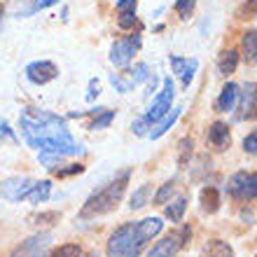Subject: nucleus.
Returning <instances> with one entry per match:
<instances>
[{"label": "nucleus", "instance_id": "1", "mask_svg": "<svg viewBox=\"0 0 257 257\" xmlns=\"http://www.w3.org/2000/svg\"><path fill=\"white\" fill-rule=\"evenodd\" d=\"M24 141L40 152V164L45 169H54L66 157L80 155L82 148L75 141L63 117L47 110L26 108L19 117Z\"/></svg>", "mask_w": 257, "mask_h": 257}, {"label": "nucleus", "instance_id": "2", "mask_svg": "<svg viewBox=\"0 0 257 257\" xmlns=\"http://www.w3.org/2000/svg\"><path fill=\"white\" fill-rule=\"evenodd\" d=\"M164 229L162 217H145L138 222H126L112 231L105 252L108 257H141L145 245Z\"/></svg>", "mask_w": 257, "mask_h": 257}, {"label": "nucleus", "instance_id": "3", "mask_svg": "<svg viewBox=\"0 0 257 257\" xmlns=\"http://www.w3.org/2000/svg\"><path fill=\"white\" fill-rule=\"evenodd\" d=\"M126 185H128V171H124L122 176H117L115 180L105 183L101 190L89 196L87 201H84V206H82V210H80V217L82 220H89V217L105 215V213H110V210H115L117 203L122 201Z\"/></svg>", "mask_w": 257, "mask_h": 257}, {"label": "nucleus", "instance_id": "4", "mask_svg": "<svg viewBox=\"0 0 257 257\" xmlns=\"http://www.w3.org/2000/svg\"><path fill=\"white\" fill-rule=\"evenodd\" d=\"M190 236H192L190 227H180V229L171 231L162 241H157V245H152V250L148 252V257H176L187 245Z\"/></svg>", "mask_w": 257, "mask_h": 257}, {"label": "nucleus", "instance_id": "5", "mask_svg": "<svg viewBox=\"0 0 257 257\" xmlns=\"http://www.w3.org/2000/svg\"><path fill=\"white\" fill-rule=\"evenodd\" d=\"M227 192L236 201H255L257 199V173H248V171L234 173L229 185H227Z\"/></svg>", "mask_w": 257, "mask_h": 257}, {"label": "nucleus", "instance_id": "6", "mask_svg": "<svg viewBox=\"0 0 257 257\" xmlns=\"http://www.w3.org/2000/svg\"><path fill=\"white\" fill-rule=\"evenodd\" d=\"M173 94H176V89H173V82H171V77H166V80H164L162 91H159V96L155 98V103L150 105V110L145 112V117H143V122L148 124L150 128H152V124L159 122L164 115H169V112H171Z\"/></svg>", "mask_w": 257, "mask_h": 257}, {"label": "nucleus", "instance_id": "7", "mask_svg": "<svg viewBox=\"0 0 257 257\" xmlns=\"http://www.w3.org/2000/svg\"><path fill=\"white\" fill-rule=\"evenodd\" d=\"M49 245H52V231H40V234H33L26 241H21L10 257H45Z\"/></svg>", "mask_w": 257, "mask_h": 257}, {"label": "nucleus", "instance_id": "8", "mask_svg": "<svg viewBox=\"0 0 257 257\" xmlns=\"http://www.w3.org/2000/svg\"><path fill=\"white\" fill-rule=\"evenodd\" d=\"M33 183L35 180H31V178H7L0 183V196L7 201H21V199H26Z\"/></svg>", "mask_w": 257, "mask_h": 257}, {"label": "nucleus", "instance_id": "9", "mask_svg": "<svg viewBox=\"0 0 257 257\" xmlns=\"http://www.w3.org/2000/svg\"><path fill=\"white\" fill-rule=\"evenodd\" d=\"M141 47V38L134 35V38H124V40H117L112 45V52H110V61L115 63V66L124 68L131 59H134L136 49Z\"/></svg>", "mask_w": 257, "mask_h": 257}, {"label": "nucleus", "instance_id": "10", "mask_svg": "<svg viewBox=\"0 0 257 257\" xmlns=\"http://www.w3.org/2000/svg\"><path fill=\"white\" fill-rule=\"evenodd\" d=\"M241 94L238 103V119H257V82H248Z\"/></svg>", "mask_w": 257, "mask_h": 257}, {"label": "nucleus", "instance_id": "11", "mask_svg": "<svg viewBox=\"0 0 257 257\" xmlns=\"http://www.w3.org/2000/svg\"><path fill=\"white\" fill-rule=\"evenodd\" d=\"M56 75H59V68L52 61H33L26 68V77L33 84H47V82L56 80Z\"/></svg>", "mask_w": 257, "mask_h": 257}, {"label": "nucleus", "instance_id": "12", "mask_svg": "<svg viewBox=\"0 0 257 257\" xmlns=\"http://www.w3.org/2000/svg\"><path fill=\"white\" fill-rule=\"evenodd\" d=\"M171 68L180 77L183 87H190L192 77H194L196 68H199V61L196 59H183V56H171Z\"/></svg>", "mask_w": 257, "mask_h": 257}, {"label": "nucleus", "instance_id": "13", "mask_svg": "<svg viewBox=\"0 0 257 257\" xmlns=\"http://www.w3.org/2000/svg\"><path fill=\"white\" fill-rule=\"evenodd\" d=\"M208 143L213 148L217 150H227L231 143V134H229V126L224 122H213L208 128Z\"/></svg>", "mask_w": 257, "mask_h": 257}, {"label": "nucleus", "instance_id": "14", "mask_svg": "<svg viewBox=\"0 0 257 257\" xmlns=\"http://www.w3.org/2000/svg\"><path fill=\"white\" fill-rule=\"evenodd\" d=\"M236 98H238V84L227 82L222 87V91H220V96H217L215 110L217 112H229V110H234V105H236Z\"/></svg>", "mask_w": 257, "mask_h": 257}, {"label": "nucleus", "instance_id": "15", "mask_svg": "<svg viewBox=\"0 0 257 257\" xmlns=\"http://www.w3.org/2000/svg\"><path fill=\"white\" fill-rule=\"evenodd\" d=\"M180 112H183V108H173V110L169 112V115H164L157 124H152V128L148 131V136L152 138V141H155V138H162V136L166 134V131H169V128L173 126V124H176V119L180 117Z\"/></svg>", "mask_w": 257, "mask_h": 257}, {"label": "nucleus", "instance_id": "16", "mask_svg": "<svg viewBox=\"0 0 257 257\" xmlns=\"http://www.w3.org/2000/svg\"><path fill=\"white\" fill-rule=\"evenodd\" d=\"M241 52H243V61L245 63H257V28H250L243 33L241 40Z\"/></svg>", "mask_w": 257, "mask_h": 257}, {"label": "nucleus", "instance_id": "17", "mask_svg": "<svg viewBox=\"0 0 257 257\" xmlns=\"http://www.w3.org/2000/svg\"><path fill=\"white\" fill-rule=\"evenodd\" d=\"M236 66H238V52L236 49H224L220 59H217V70L220 75L229 77L231 73H236Z\"/></svg>", "mask_w": 257, "mask_h": 257}, {"label": "nucleus", "instance_id": "18", "mask_svg": "<svg viewBox=\"0 0 257 257\" xmlns=\"http://www.w3.org/2000/svg\"><path fill=\"white\" fill-rule=\"evenodd\" d=\"M199 201H201L203 213H217L220 210V192L215 187H203L201 194H199Z\"/></svg>", "mask_w": 257, "mask_h": 257}, {"label": "nucleus", "instance_id": "19", "mask_svg": "<svg viewBox=\"0 0 257 257\" xmlns=\"http://www.w3.org/2000/svg\"><path fill=\"white\" fill-rule=\"evenodd\" d=\"M49 192H52V183L49 180H40V183H33V187L28 190L26 199L24 201H31V203H42L49 199Z\"/></svg>", "mask_w": 257, "mask_h": 257}, {"label": "nucleus", "instance_id": "20", "mask_svg": "<svg viewBox=\"0 0 257 257\" xmlns=\"http://www.w3.org/2000/svg\"><path fill=\"white\" fill-rule=\"evenodd\" d=\"M185 208H187V199H185V196H178L171 206H166V217H169L171 222H180L185 215Z\"/></svg>", "mask_w": 257, "mask_h": 257}, {"label": "nucleus", "instance_id": "21", "mask_svg": "<svg viewBox=\"0 0 257 257\" xmlns=\"http://www.w3.org/2000/svg\"><path fill=\"white\" fill-rule=\"evenodd\" d=\"M208 257H234V248H231L227 241H210L208 243Z\"/></svg>", "mask_w": 257, "mask_h": 257}, {"label": "nucleus", "instance_id": "22", "mask_svg": "<svg viewBox=\"0 0 257 257\" xmlns=\"http://www.w3.org/2000/svg\"><path fill=\"white\" fill-rule=\"evenodd\" d=\"M148 196H150V185H141L138 190L134 192V196H131V210H138V208H143L145 203H148Z\"/></svg>", "mask_w": 257, "mask_h": 257}, {"label": "nucleus", "instance_id": "23", "mask_svg": "<svg viewBox=\"0 0 257 257\" xmlns=\"http://www.w3.org/2000/svg\"><path fill=\"white\" fill-rule=\"evenodd\" d=\"M192 148H194V143H192V138H183V141L178 143V164H180V166H185V164L190 162V157H192Z\"/></svg>", "mask_w": 257, "mask_h": 257}, {"label": "nucleus", "instance_id": "24", "mask_svg": "<svg viewBox=\"0 0 257 257\" xmlns=\"http://www.w3.org/2000/svg\"><path fill=\"white\" fill-rule=\"evenodd\" d=\"M173 192H176V180H169V183L162 185V190L155 194V203L157 206H162V203H166L173 196Z\"/></svg>", "mask_w": 257, "mask_h": 257}, {"label": "nucleus", "instance_id": "25", "mask_svg": "<svg viewBox=\"0 0 257 257\" xmlns=\"http://www.w3.org/2000/svg\"><path fill=\"white\" fill-rule=\"evenodd\" d=\"M194 5H196V0H178L176 3V12L180 19H190L192 12H194Z\"/></svg>", "mask_w": 257, "mask_h": 257}, {"label": "nucleus", "instance_id": "26", "mask_svg": "<svg viewBox=\"0 0 257 257\" xmlns=\"http://www.w3.org/2000/svg\"><path fill=\"white\" fill-rule=\"evenodd\" d=\"M82 252H80V245H75V243H66V245H61L59 250H54L49 257H80Z\"/></svg>", "mask_w": 257, "mask_h": 257}, {"label": "nucleus", "instance_id": "27", "mask_svg": "<svg viewBox=\"0 0 257 257\" xmlns=\"http://www.w3.org/2000/svg\"><path fill=\"white\" fill-rule=\"evenodd\" d=\"M112 119H115V110H103L101 117H96L89 128H94V131H96V128H105L110 122H112Z\"/></svg>", "mask_w": 257, "mask_h": 257}, {"label": "nucleus", "instance_id": "28", "mask_svg": "<svg viewBox=\"0 0 257 257\" xmlns=\"http://www.w3.org/2000/svg\"><path fill=\"white\" fill-rule=\"evenodd\" d=\"M238 17H241V19H252V17H257V0H245L243 5H241V10H238Z\"/></svg>", "mask_w": 257, "mask_h": 257}, {"label": "nucleus", "instance_id": "29", "mask_svg": "<svg viewBox=\"0 0 257 257\" xmlns=\"http://www.w3.org/2000/svg\"><path fill=\"white\" fill-rule=\"evenodd\" d=\"M243 150L257 157V128L252 131L250 136H245V138H243Z\"/></svg>", "mask_w": 257, "mask_h": 257}, {"label": "nucleus", "instance_id": "30", "mask_svg": "<svg viewBox=\"0 0 257 257\" xmlns=\"http://www.w3.org/2000/svg\"><path fill=\"white\" fill-rule=\"evenodd\" d=\"M136 24V12H124L119 14V28H131Z\"/></svg>", "mask_w": 257, "mask_h": 257}, {"label": "nucleus", "instance_id": "31", "mask_svg": "<svg viewBox=\"0 0 257 257\" xmlns=\"http://www.w3.org/2000/svg\"><path fill=\"white\" fill-rule=\"evenodd\" d=\"M117 12H119V14L136 12V0H119V3H117Z\"/></svg>", "mask_w": 257, "mask_h": 257}, {"label": "nucleus", "instance_id": "32", "mask_svg": "<svg viewBox=\"0 0 257 257\" xmlns=\"http://www.w3.org/2000/svg\"><path fill=\"white\" fill-rule=\"evenodd\" d=\"M59 0H33V7H31V12H38V10H45V7H52L56 5Z\"/></svg>", "mask_w": 257, "mask_h": 257}, {"label": "nucleus", "instance_id": "33", "mask_svg": "<svg viewBox=\"0 0 257 257\" xmlns=\"http://www.w3.org/2000/svg\"><path fill=\"white\" fill-rule=\"evenodd\" d=\"M101 94V87H98V82L91 80V84H89V94H87V101H94V96Z\"/></svg>", "mask_w": 257, "mask_h": 257}, {"label": "nucleus", "instance_id": "34", "mask_svg": "<svg viewBox=\"0 0 257 257\" xmlns=\"http://www.w3.org/2000/svg\"><path fill=\"white\" fill-rule=\"evenodd\" d=\"M82 171H84V166L75 164V166H70V169H66V171H56V176H73V173H82Z\"/></svg>", "mask_w": 257, "mask_h": 257}, {"label": "nucleus", "instance_id": "35", "mask_svg": "<svg viewBox=\"0 0 257 257\" xmlns=\"http://www.w3.org/2000/svg\"><path fill=\"white\" fill-rule=\"evenodd\" d=\"M10 126H7V122H3V119H0V141H3V138H10Z\"/></svg>", "mask_w": 257, "mask_h": 257}, {"label": "nucleus", "instance_id": "36", "mask_svg": "<svg viewBox=\"0 0 257 257\" xmlns=\"http://www.w3.org/2000/svg\"><path fill=\"white\" fill-rule=\"evenodd\" d=\"M0 19H3V5H0Z\"/></svg>", "mask_w": 257, "mask_h": 257}, {"label": "nucleus", "instance_id": "37", "mask_svg": "<svg viewBox=\"0 0 257 257\" xmlns=\"http://www.w3.org/2000/svg\"><path fill=\"white\" fill-rule=\"evenodd\" d=\"M80 257H94V255H80Z\"/></svg>", "mask_w": 257, "mask_h": 257}]
</instances>
